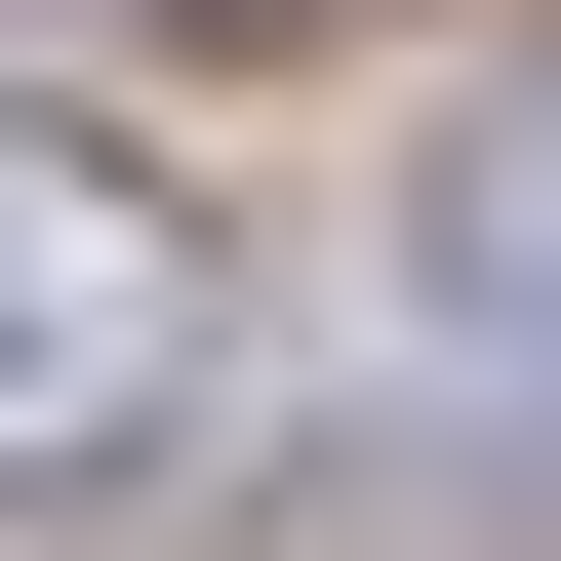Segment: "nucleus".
<instances>
[{"label": "nucleus", "instance_id": "f03ea898", "mask_svg": "<svg viewBox=\"0 0 561 561\" xmlns=\"http://www.w3.org/2000/svg\"><path fill=\"white\" fill-rule=\"evenodd\" d=\"M401 280H442V362H561V81L401 161Z\"/></svg>", "mask_w": 561, "mask_h": 561}, {"label": "nucleus", "instance_id": "7ed1b4c3", "mask_svg": "<svg viewBox=\"0 0 561 561\" xmlns=\"http://www.w3.org/2000/svg\"><path fill=\"white\" fill-rule=\"evenodd\" d=\"M161 41H321V0H161Z\"/></svg>", "mask_w": 561, "mask_h": 561}, {"label": "nucleus", "instance_id": "f257e3e1", "mask_svg": "<svg viewBox=\"0 0 561 561\" xmlns=\"http://www.w3.org/2000/svg\"><path fill=\"white\" fill-rule=\"evenodd\" d=\"M201 401V201L161 161H0V481H121Z\"/></svg>", "mask_w": 561, "mask_h": 561}]
</instances>
